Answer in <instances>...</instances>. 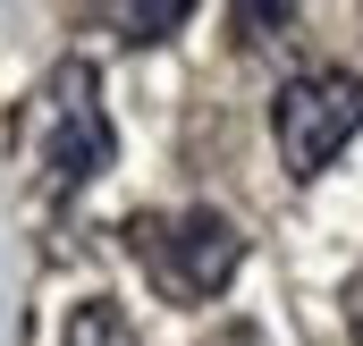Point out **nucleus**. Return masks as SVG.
I'll return each instance as SVG.
<instances>
[{
	"mask_svg": "<svg viewBox=\"0 0 363 346\" xmlns=\"http://www.w3.org/2000/svg\"><path fill=\"white\" fill-rule=\"evenodd\" d=\"M135 262L152 270V287L161 296H178V304H203V296H220L228 279H237V262H245V237H237V220L228 211H161V220H135Z\"/></svg>",
	"mask_w": 363,
	"mask_h": 346,
	"instance_id": "1",
	"label": "nucleus"
},
{
	"mask_svg": "<svg viewBox=\"0 0 363 346\" xmlns=\"http://www.w3.org/2000/svg\"><path fill=\"white\" fill-rule=\"evenodd\" d=\"M363 127V77L355 68H304V77H287L271 101V135H279V161L296 177H321L338 152H347V135Z\"/></svg>",
	"mask_w": 363,
	"mask_h": 346,
	"instance_id": "2",
	"label": "nucleus"
},
{
	"mask_svg": "<svg viewBox=\"0 0 363 346\" xmlns=\"http://www.w3.org/2000/svg\"><path fill=\"white\" fill-rule=\"evenodd\" d=\"M43 169H51V194H77L118 161V135H110V110H101V85H93L85 60H68L51 85H43Z\"/></svg>",
	"mask_w": 363,
	"mask_h": 346,
	"instance_id": "3",
	"label": "nucleus"
},
{
	"mask_svg": "<svg viewBox=\"0 0 363 346\" xmlns=\"http://www.w3.org/2000/svg\"><path fill=\"white\" fill-rule=\"evenodd\" d=\"M110 26H127V43H161L169 26H186V0H161V9H110Z\"/></svg>",
	"mask_w": 363,
	"mask_h": 346,
	"instance_id": "4",
	"label": "nucleus"
},
{
	"mask_svg": "<svg viewBox=\"0 0 363 346\" xmlns=\"http://www.w3.org/2000/svg\"><path fill=\"white\" fill-rule=\"evenodd\" d=\"M127 338V330H118V313H110V304H85V313H77V330H68V346H118Z\"/></svg>",
	"mask_w": 363,
	"mask_h": 346,
	"instance_id": "5",
	"label": "nucleus"
}]
</instances>
